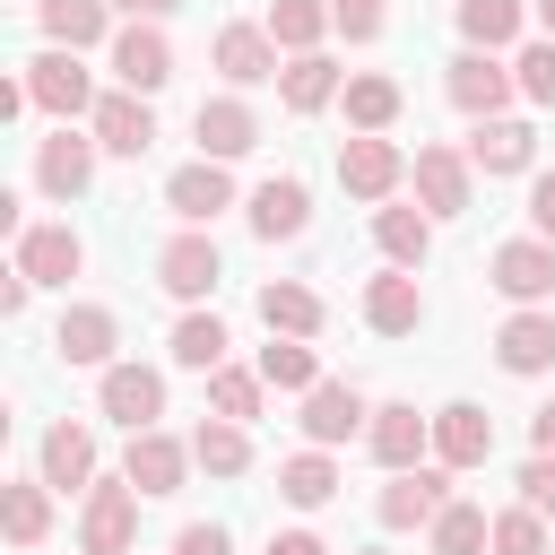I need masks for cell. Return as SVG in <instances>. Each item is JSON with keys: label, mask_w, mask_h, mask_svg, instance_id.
Instances as JSON below:
<instances>
[{"label": "cell", "mask_w": 555, "mask_h": 555, "mask_svg": "<svg viewBox=\"0 0 555 555\" xmlns=\"http://www.w3.org/2000/svg\"><path fill=\"white\" fill-rule=\"evenodd\" d=\"M408 182H416L425 217H468V182H477V165H468L460 147H416Z\"/></svg>", "instance_id": "11"}, {"label": "cell", "mask_w": 555, "mask_h": 555, "mask_svg": "<svg viewBox=\"0 0 555 555\" xmlns=\"http://www.w3.org/2000/svg\"><path fill=\"white\" fill-rule=\"evenodd\" d=\"M191 139H199V156L234 165V156H251V147H260V113H251L243 95H208V104L191 113Z\"/></svg>", "instance_id": "9"}, {"label": "cell", "mask_w": 555, "mask_h": 555, "mask_svg": "<svg viewBox=\"0 0 555 555\" xmlns=\"http://www.w3.org/2000/svg\"><path fill=\"white\" fill-rule=\"evenodd\" d=\"M95 408H104L121 434H147V425L165 416V373H156V364H104Z\"/></svg>", "instance_id": "4"}, {"label": "cell", "mask_w": 555, "mask_h": 555, "mask_svg": "<svg viewBox=\"0 0 555 555\" xmlns=\"http://www.w3.org/2000/svg\"><path fill=\"white\" fill-rule=\"evenodd\" d=\"M460 35H468L477 52H503V43L520 35V0H460Z\"/></svg>", "instance_id": "40"}, {"label": "cell", "mask_w": 555, "mask_h": 555, "mask_svg": "<svg viewBox=\"0 0 555 555\" xmlns=\"http://www.w3.org/2000/svg\"><path fill=\"white\" fill-rule=\"evenodd\" d=\"M225 347H234V338H225L217 312H182V321H173V364H182V373H217Z\"/></svg>", "instance_id": "33"}, {"label": "cell", "mask_w": 555, "mask_h": 555, "mask_svg": "<svg viewBox=\"0 0 555 555\" xmlns=\"http://www.w3.org/2000/svg\"><path fill=\"white\" fill-rule=\"evenodd\" d=\"M173 555H234V538H225L217 520H191V529L173 538Z\"/></svg>", "instance_id": "45"}, {"label": "cell", "mask_w": 555, "mask_h": 555, "mask_svg": "<svg viewBox=\"0 0 555 555\" xmlns=\"http://www.w3.org/2000/svg\"><path fill=\"white\" fill-rule=\"evenodd\" d=\"M26 95H35L43 113H61V121L95 113V78L78 69V52H69V43H52V52H35V61H26Z\"/></svg>", "instance_id": "6"}, {"label": "cell", "mask_w": 555, "mask_h": 555, "mask_svg": "<svg viewBox=\"0 0 555 555\" xmlns=\"http://www.w3.org/2000/svg\"><path fill=\"white\" fill-rule=\"evenodd\" d=\"M43 486H95V434L87 425H52L43 434Z\"/></svg>", "instance_id": "30"}, {"label": "cell", "mask_w": 555, "mask_h": 555, "mask_svg": "<svg viewBox=\"0 0 555 555\" xmlns=\"http://www.w3.org/2000/svg\"><path fill=\"white\" fill-rule=\"evenodd\" d=\"M373 243H382L390 269H425V251H434V217H425V208H373Z\"/></svg>", "instance_id": "28"}, {"label": "cell", "mask_w": 555, "mask_h": 555, "mask_svg": "<svg viewBox=\"0 0 555 555\" xmlns=\"http://www.w3.org/2000/svg\"><path fill=\"white\" fill-rule=\"evenodd\" d=\"M260 321H269V338H321V295L312 286H295V278H269L260 286Z\"/></svg>", "instance_id": "27"}, {"label": "cell", "mask_w": 555, "mask_h": 555, "mask_svg": "<svg viewBox=\"0 0 555 555\" xmlns=\"http://www.w3.org/2000/svg\"><path fill=\"white\" fill-rule=\"evenodd\" d=\"M512 78H520V95H529V104H555V35H546V43H529V52L512 61Z\"/></svg>", "instance_id": "42"}, {"label": "cell", "mask_w": 555, "mask_h": 555, "mask_svg": "<svg viewBox=\"0 0 555 555\" xmlns=\"http://www.w3.org/2000/svg\"><path fill=\"white\" fill-rule=\"evenodd\" d=\"M451 503V468H390V486L373 494V520L382 529H434V512Z\"/></svg>", "instance_id": "2"}, {"label": "cell", "mask_w": 555, "mask_h": 555, "mask_svg": "<svg viewBox=\"0 0 555 555\" xmlns=\"http://www.w3.org/2000/svg\"><path fill=\"white\" fill-rule=\"evenodd\" d=\"M494 364L520 373V382L546 373V364H555V312H546V304H520V312L494 330Z\"/></svg>", "instance_id": "17"}, {"label": "cell", "mask_w": 555, "mask_h": 555, "mask_svg": "<svg viewBox=\"0 0 555 555\" xmlns=\"http://www.w3.org/2000/svg\"><path fill=\"white\" fill-rule=\"evenodd\" d=\"M529 225L555 243V173H538V182H529Z\"/></svg>", "instance_id": "46"}, {"label": "cell", "mask_w": 555, "mask_h": 555, "mask_svg": "<svg viewBox=\"0 0 555 555\" xmlns=\"http://www.w3.org/2000/svg\"><path fill=\"white\" fill-rule=\"evenodd\" d=\"M373 425V408H364V390L356 382H312L304 390V434L330 451V442H347V434H364Z\"/></svg>", "instance_id": "18"}, {"label": "cell", "mask_w": 555, "mask_h": 555, "mask_svg": "<svg viewBox=\"0 0 555 555\" xmlns=\"http://www.w3.org/2000/svg\"><path fill=\"white\" fill-rule=\"evenodd\" d=\"M113 9H130V17H173L182 0H113Z\"/></svg>", "instance_id": "50"}, {"label": "cell", "mask_w": 555, "mask_h": 555, "mask_svg": "<svg viewBox=\"0 0 555 555\" xmlns=\"http://www.w3.org/2000/svg\"><path fill=\"white\" fill-rule=\"evenodd\" d=\"M269 35H278V52H312L330 35V0H278L269 9Z\"/></svg>", "instance_id": "39"}, {"label": "cell", "mask_w": 555, "mask_h": 555, "mask_svg": "<svg viewBox=\"0 0 555 555\" xmlns=\"http://www.w3.org/2000/svg\"><path fill=\"white\" fill-rule=\"evenodd\" d=\"M520 503L555 520V451H529V460H520Z\"/></svg>", "instance_id": "44"}, {"label": "cell", "mask_w": 555, "mask_h": 555, "mask_svg": "<svg viewBox=\"0 0 555 555\" xmlns=\"http://www.w3.org/2000/svg\"><path fill=\"white\" fill-rule=\"evenodd\" d=\"M278 95H286V113H321V104L347 95V69H338L330 52H295V61L278 69Z\"/></svg>", "instance_id": "25"}, {"label": "cell", "mask_w": 555, "mask_h": 555, "mask_svg": "<svg viewBox=\"0 0 555 555\" xmlns=\"http://www.w3.org/2000/svg\"><path fill=\"white\" fill-rule=\"evenodd\" d=\"M434 460H442V468H486V460H494V416H486L477 399L434 408Z\"/></svg>", "instance_id": "12"}, {"label": "cell", "mask_w": 555, "mask_h": 555, "mask_svg": "<svg viewBox=\"0 0 555 555\" xmlns=\"http://www.w3.org/2000/svg\"><path fill=\"white\" fill-rule=\"evenodd\" d=\"M260 390H269V382H260V364H251V373H243V364H217V373H208V408H217V416H234V425H251V416H260Z\"/></svg>", "instance_id": "38"}, {"label": "cell", "mask_w": 555, "mask_h": 555, "mask_svg": "<svg viewBox=\"0 0 555 555\" xmlns=\"http://www.w3.org/2000/svg\"><path fill=\"white\" fill-rule=\"evenodd\" d=\"M425 321V286H416V269H382V278H364V330L373 338H408Z\"/></svg>", "instance_id": "15"}, {"label": "cell", "mask_w": 555, "mask_h": 555, "mask_svg": "<svg viewBox=\"0 0 555 555\" xmlns=\"http://www.w3.org/2000/svg\"><path fill=\"white\" fill-rule=\"evenodd\" d=\"M130 538H139V486L130 477H95L87 512H78V546L87 555H130Z\"/></svg>", "instance_id": "1"}, {"label": "cell", "mask_w": 555, "mask_h": 555, "mask_svg": "<svg viewBox=\"0 0 555 555\" xmlns=\"http://www.w3.org/2000/svg\"><path fill=\"white\" fill-rule=\"evenodd\" d=\"M269 555H330V546H321L312 529H278V538H269Z\"/></svg>", "instance_id": "48"}, {"label": "cell", "mask_w": 555, "mask_h": 555, "mask_svg": "<svg viewBox=\"0 0 555 555\" xmlns=\"http://www.w3.org/2000/svg\"><path fill=\"white\" fill-rule=\"evenodd\" d=\"M208 61L225 69V87H260V78H278V35L269 26H217Z\"/></svg>", "instance_id": "22"}, {"label": "cell", "mask_w": 555, "mask_h": 555, "mask_svg": "<svg viewBox=\"0 0 555 555\" xmlns=\"http://www.w3.org/2000/svg\"><path fill=\"white\" fill-rule=\"evenodd\" d=\"M356 555H382V546H356Z\"/></svg>", "instance_id": "52"}, {"label": "cell", "mask_w": 555, "mask_h": 555, "mask_svg": "<svg viewBox=\"0 0 555 555\" xmlns=\"http://www.w3.org/2000/svg\"><path fill=\"white\" fill-rule=\"evenodd\" d=\"M304 225H312V191H304L295 173H269V182L251 191V234H260V243H295Z\"/></svg>", "instance_id": "19"}, {"label": "cell", "mask_w": 555, "mask_h": 555, "mask_svg": "<svg viewBox=\"0 0 555 555\" xmlns=\"http://www.w3.org/2000/svg\"><path fill=\"white\" fill-rule=\"evenodd\" d=\"M486 286L512 295V304H555V243L546 234H520L486 260Z\"/></svg>", "instance_id": "5"}, {"label": "cell", "mask_w": 555, "mask_h": 555, "mask_svg": "<svg viewBox=\"0 0 555 555\" xmlns=\"http://www.w3.org/2000/svg\"><path fill=\"white\" fill-rule=\"evenodd\" d=\"M35 26H43L52 43L87 52V43H104V26H113V0H35Z\"/></svg>", "instance_id": "29"}, {"label": "cell", "mask_w": 555, "mask_h": 555, "mask_svg": "<svg viewBox=\"0 0 555 555\" xmlns=\"http://www.w3.org/2000/svg\"><path fill=\"white\" fill-rule=\"evenodd\" d=\"M330 26H338L347 43H373V35L390 26V9H382V0H330Z\"/></svg>", "instance_id": "43"}, {"label": "cell", "mask_w": 555, "mask_h": 555, "mask_svg": "<svg viewBox=\"0 0 555 555\" xmlns=\"http://www.w3.org/2000/svg\"><path fill=\"white\" fill-rule=\"evenodd\" d=\"M182 468H191V442H173L165 425L130 434V451H121V477H130L139 494H182Z\"/></svg>", "instance_id": "16"}, {"label": "cell", "mask_w": 555, "mask_h": 555, "mask_svg": "<svg viewBox=\"0 0 555 555\" xmlns=\"http://www.w3.org/2000/svg\"><path fill=\"white\" fill-rule=\"evenodd\" d=\"M0 520H9V546H43V538H52V486H43V477L0 486Z\"/></svg>", "instance_id": "31"}, {"label": "cell", "mask_w": 555, "mask_h": 555, "mask_svg": "<svg viewBox=\"0 0 555 555\" xmlns=\"http://www.w3.org/2000/svg\"><path fill=\"white\" fill-rule=\"evenodd\" d=\"M529 442H538V451H555V399H546V408L529 416Z\"/></svg>", "instance_id": "49"}, {"label": "cell", "mask_w": 555, "mask_h": 555, "mask_svg": "<svg viewBox=\"0 0 555 555\" xmlns=\"http://www.w3.org/2000/svg\"><path fill=\"white\" fill-rule=\"evenodd\" d=\"M538 26H546V35H555V0H538Z\"/></svg>", "instance_id": "51"}, {"label": "cell", "mask_w": 555, "mask_h": 555, "mask_svg": "<svg viewBox=\"0 0 555 555\" xmlns=\"http://www.w3.org/2000/svg\"><path fill=\"white\" fill-rule=\"evenodd\" d=\"M165 208H173L182 225H208L217 208H234V182H225V165H217V156H199V165H182V173L165 182Z\"/></svg>", "instance_id": "23"}, {"label": "cell", "mask_w": 555, "mask_h": 555, "mask_svg": "<svg viewBox=\"0 0 555 555\" xmlns=\"http://www.w3.org/2000/svg\"><path fill=\"white\" fill-rule=\"evenodd\" d=\"M260 382H269V390H312V382H321V356H312L304 338H269V347H260Z\"/></svg>", "instance_id": "37"}, {"label": "cell", "mask_w": 555, "mask_h": 555, "mask_svg": "<svg viewBox=\"0 0 555 555\" xmlns=\"http://www.w3.org/2000/svg\"><path fill=\"white\" fill-rule=\"evenodd\" d=\"M95 156H104V147H95V130H87V139H78V130H69V121H61V130H52V139H43V147H35V182H43V191H52V199H78V191H87V182H95Z\"/></svg>", "instance_id": "14"}, {"label": "cell", "mask_w": 555, "mask_h": 555, "mask_svg": "<svg viewBox=\"0 0 555 555\" xmlns=\"http://www.w3.org/2000/svg\"><path fill=\"white\" fill-rule=\"evenodd\" d=\"M494 555H546V512H529V503L494 512Z\"/></svg>", "instance_id": "41"}, {"label": "cell", "mask_w": 555, "mask_h": 555, "mask_svg": "<svg viewBox=\"0 0 555 555\" xmlns=\"http://www.w3.org/2000/svg\"><path fill=\"white\" fill-rule=\"evenodd\" d=\"M278 494H286L295 512H321V503L338 494V468H330V451L312 442V451H295V460H278Z\"/></svg>", "instance_id": "32"}, {"label": "cell", "mask_w": 555, "mask_h": 555, "mask_svg": "<svg viewBox=\"0 0 555 555\" xmlns=\"http://www.w3.org/2000/svg\"><path fill=\"white\" fill-rule=\"evenodd\" d=\"M17 269H26L35 286H69V278L87 269V243H78L69 225H26V234H17Z\"/></svg>", "instance_id": "20"}, {"label": "cell", "mask_w": 555, "mask_h": 555, "mask_svg": "<svg viewBox=\"0 0 555 555\" xmlns=\"http://www.w3.org/2000/svg\"><path fill=\"white\" fill-rule=\"evenodd\" d=\"M191 460H199L208 477H243V468H251V434H243L234 416H208V425L191 434Z\"/></svg>", "instance_id": "34"}, {"label": "cell", "mask_w": 555, "mask_h": 555, "mask_svg": "<svg viewBox=\"0 0 555 555\" xmlns=\"http://www.w3.org/2000/svg\"><path fill=\"white\" fill-rule=\"evenodd\" d=\"M87 130H95V147L104 156H147L156 147V113H147V95H95V113H87Z\"/></svg>", "instance_id": "13"}, {"label": "cell", "mask_w": 555, "mask_h": 555, "mask_svg": "<svg viewBox=\"0 0 555 555\" xmlns=\"http://www.w3.org/2000/svg\"><path fill=\"white\" fill-rule=\"evenodd\" d=\"M529 156H538V130H529V121H503V113H494V121L468 130V165H477V173H529Z\"/></svg>", "instance_id": "26"}, {"label": "cell", "mask_w": 555, "mask_h": 555, "mask_svg": "<svg viewBox=\"0 0 555 555\" xmlns=\"http://www.w3.org/2000/svg\"><path fill=\"white\" fill-rule=\"evenodd\" d=\"M364 434H373V460H382V468H416L425 442H434V416H416L408 399H390V408H373Z\"/></svg>", "instance_id": "24"}, {"label": "cell", "mask_w": 555, "mask_h": 555, "mask_svg": "<svg viewBox=\"0 0 555 555\" xmlns=\"http://www.w3.org/2000/svg\"><path fill=\"white\" fill-rule=\"evenodd\" d=\"M347 121H356V130H390V121H399V78H382V69L347 78Z\"/></svg>", "instance_id": "36"}, {"label": "cell", "mask_w": 555, "mask_h": 555, "mask_svg": "<svg viewBox=\"0 0 555 555\" xmlns=\"http://www.w3.org/2000/svg\"><path fill=\"white\" fill-rule=\"evenodd\" d=\"M113 78H121L130 95H156V87L173 78V43H165L156 17H130V26L113 35Z\"/></svg>", "instance_id": "8"}, {"label": "cell", "mask_w": 555, "mask_h": 555, "mask_svg": "<svg viewBox=\"0 0 555 555\" xmlns=\"http://www.w3.org/2000/svg\"><path fill=\"white\" fill-rule=\"evenodd\" d=\"M52 347H61V364H113V347H121V321L104 312V304H69L61 312V330H52Z\"/></svg>", "instance_id": "21"}, {"label": "cell", "mask_w": 555, "mask_h": 555, "mask_svg": "<svg viewBox=\"0 0 555 555\" xmlns=\"http://www.w3.org/2000/svg\"><path fill=\"white\" fill-rule=\"evenodd\" d=\"M338 182H347L356 199H390V191L408 182V156H399L382 130H356V139L338 147Z\"/></svg>", "instance_id": "10"}, {"label": "cell", "mask_w": 555, "mask_h": 555, "mask_svg": "<svg viewBox=\"0 0 555 555\" xmlns=\"http://www.w3.org/2000/svg\"><path fill=\"white\" fill-rule=\"evenodd\" d=\"M442 95H451V104H460L468 121H494V113H503V104L520 95V78H512V69H503L494 52H477V43H468V52H460V61L442 69Z\"/></svg>", "instance_id": "3"}, {"label": "cell", "mask_w": 555, "mask_h": 555, "mask_svg": "<svg viewBox=\"0 0 555 555\" xmlns=\"http://www.w3.org/2000/svg\"><path fill=\"white\" fill-rule=\"evenodd\" d=\"M26 295H35V278H26V269H9V278H0V312L17 321V312H26Z\"/></svg>", "instance_id": "47"}, {"label": "cell", "mask_w": 555, "mask_h": 555, "mask_svg": "<svg viewBox=\"0 0 555 555\" xmlns=\"http://www.w3.org/2000/svg\"><path fill=\"white\" fill-rule=\"evenodd\" d=\"M225 278V260H217V243H208V225H182L165 251H156V286L173 295V304H199L208 286Z\"/></svg>", "instance_id": "7"}, {"label": "cell", "mask_w": 555, "mask_h": 555, "mask_svg": "<svg viewBox=\"0 0 555 555\" xmlns=\"http://www.w3.org/2000/svg\"><path fill=\"white\" fill-rule=\"evenodd\" d=\"M494 546V520L477 503H442L434 512V555H486Z\"/></svg>", "instance_id": "35"}]
</instances>
